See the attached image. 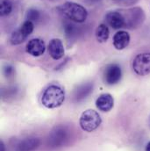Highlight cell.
<instances>
[{"instance_id":"1","label":"cell","mask_w":150,"mask_h":151,"mask_svg":"<svg viewBox=\"0 0 150 151\" xmlns=\"http://www.w3.org/2000/svg\"><path fill=\"white\" fill-rule=\"evenodd\" d=\"M65 100L64 90L56 84L48 86L43 92L41 97V104L48 108L54 109L61 106Z\"/></svg>"},{"instance_id":"23","label":"cell","mask_w":150,"mask_h":151,"mask_svg":"<svg viewBox=\"0 0 150 151\" xmlns=\"http://www.w3.org/2000/svg\"><path fill=\"white\" fill-rule=\"evenodd\" d=\"M146 151H150V142L147 144V146H146Z\"/></svg>"},{"instance_id":"4","label":"cell","mask_w":150,"mask_h":151,"mask_svg":"<svg viewBox=\"0 0 150 151\" xmlns=\"http://www.w3.org/2000/svg\"><path fill=\"white\" fill-rule=\"evenodd\" d=\"M132 67L135 74L145 76L150 74V52L137 55L133 63Z\"/></svg>"},{"instance_id":"17","label":"cell","mask_w":150,"mask_h":151,"mask_svg":"<svg viewBox=\"0 0 150 151\" xmlns=\"http://www.w3.org/2000/svg\"><path fill=\"white\" fill-rule=\"evenodd\" d=\"M34 28V25L32 21L30 20H26L20 27V28L19 29L20 31V33L27 39V37L33 33Z\"/></svg>"},{"instance_id":"19","label":"cell","mask_w":150,"mask_h":151,"mask_svg":"<svg viewBox=\"0 0 150 151\" xmlns=\"http://www.w3.org/2000/svg\"><path fill=\"white\" fill-rule=\"evenodd\" d=\"M40 18V13L38 10L35 9H30L28 10L27 13V19L30 20L32 22L34 21H38Z\"/></svg>"},{"instance_id":"21","label":"cell","mask_w":150,"mask_h":151,"mask_svg":"<svg viewBox=\"0 0 150 151\" xmlns=\"http://www.w3.org/2000/svg\"><path fill=\"white\" fill-rule=\"evenodd\" d=\"M0 151H5V146L2 141L0 142Z\"/></svg>"},{"instance_id":"3","label":"cell","mask_w":150,"mask_h":151,"mask_svg":"<svg viewBox=\"0 0 150 151\" xmlns=\"http://www.w3.org/2000/svg\"><path fill=\"white\" fill-rule=\"evenodd\" d=\"M101 123L102 119L99 113L93 109L85 110L81 114L79 119V125L81 128L87 133H91L97 130Z\"/></svg>"},{"instance_id":"18","label":"cell","mask_w":150,"mask_h":151,"mask_svg":"<svg viewBox=\"0 0 150 151\" xmlns=\"http://www.w3.org/2000/svg\"><path fill=\"white\" fill-rule=\"evenodd\" d=\"M26 40H27V38L25 37L20 33V31L18 29L17 31H15L11 34V35L10 37V42L11 45H19V44L23 43Z\"/></svg>"},{"instance_id":"10","label":"cell","mask_w":150,"mask_h":151,"mask_svg":"<svg viewBox=\"0 0 150 151\" xmlns=\"http://www.w3.org/2000/svg\"><path fill=\"white\" fill-rule=\"evenodd\" d=\"M96 106L99 111L103 113L110 112L114 106L113 97L109 93L101 94L96 100Z\"/></svg>"},{"instance_id":"11","label":"cell","mask_w":150,"mask_h":151,"mask_svg":"<svg viewBox=\"0 0 150 151\" xmlns=\"http://www.w3.org/2000/svg\"><path fill=\"white\" fill-rule=\"evenodd\" d=\"M40 145V141L36 137H28L21 140L16 145V151H34Z\"/></svg>"},{"instance_id":"7","label":"cell","mask_w":150,"mask_h":151,"mask_svg":"<svg viewBox=\"0 0 150 151\" xmlns=\"http://www.w3.org/2000/svg\"><path fill=\"white\" fill-rule=\"evenodd\" d=\"M26 50L29 55H31L34 57L40 56L45 53V50H46L45 42H44V40H42L41 39H39V38L32 39L27 42Z\"/></svg>"},{"instance_id":"16","label":"cell","mask_w":150,"mask_h":151,"mask_svg":"<svg viewBox=\"0 0 150 151\" xmlns=\"http://www.w3.org/2000/svg\"><path fill=\"white\" fill-rule=\"evenodd\" d=\"M13 9V4L11 0H1L0 3V15L1 17H5L11 14Z\"/></svg>"},{"instance_id":"5","label":"cell","mask_w":150,"mask_h":151,"mask_svg":"<svg viewBox=\"0 0 150 151\" xmlns=\"http://www.w3.org/2000/svg\"><path fill=\"white\" fill-rule=\"evenodd\" d=\"M69 138V131L62 126L56 127L49 134L48 143L53 148L62 147L65 144Z\"/></svg>"},{"instance_id":"13","label":"cell","mask_w":150,"mask_h":151,"mask_svg":"<svg viewBox=\"0 0 150 151\" xmlns=\"http://www.w3.org/2000/svg\"><path fill=\"white\" fill-rule=\"evenodd\" d=\"M130 35L126 31H118L113 36V46L118 50L125 49L130 43Z\"/></svg>"},{"instance_id":"6","label":"cell","mask_w":150,"mask_h":151,"mask_svg":"<svg viewBox=\"0 0 150 151\" xmlns=\"http://www.w3.org/2000/svg\"><path fill=\"white\" fill-rule=\"evenodd\" d=\"M122 77L121 68L118 64H109L104 70V80L106 83L114 85L118 83Z\"/></svg>"},{"instance_id":"9","label":"cell","mask_w":150,"mask_h":151,"mask_svg":"<svg viewBox=\"0 0 150 151\" xmlns=\"http://www.w3.org/2000/svg\"><path fill=\"white\" fill-rule=\"evenodd\" d=\"M48 52L54 60H60L63 57L65 50L63 43L60 39H53L48 44Z\"/></svg>"},{"instance_id":"20","label":"cell","mask_w":150,"mask_h":151,"mask_svg":"<svg viewBox=\"0 0 150 151\" xmlns=\"http://www.w3.org/2000/svg\"><path fill=\"white\" fill-rule=\"evenodd\" d=\"M3 72H4V75L5 76V77H11L12 76L14 75V73H15V70H14V68L11 65L6 64L4 67Z\"/></svg>"},{"instance_id":"22","label":"cell","mask_w":150,"mask_h":151,"mask_svg":"<svg viewBox=\"0 0 150 151\" xmlns=\"http://www.w3.org/2000/svg\"><path fill=\"white\" fill-rule=\"evenodd\" d=\"M85 2H87V3H89V4H94V3H97V2H98L99 0H84Z\"/></svg>"},{"instance_id":"14","label":"cell","mask_w":150,"mask_h":151,"mask_svg":"<svg viewBox=\"0 0 150 151\" xmlns=\"http://www.w3.org/2000/svg\"><path fill=\"white\" fill-rule=\"evenodd\" d=\"M109 35H110V31H109V28L106 25L101 24L97 27L96 38H97L98 42L104 43V42L107 41V40L109 39Z\"/></svg>"},{"instance_id":"8","label":"cell","mask_w":150,"mask_h":151,"mask_svg":"<svg viewBox=\"0 0 150 151\" xmlns=\"http://www.w3.org/2000/svg\"><path fill=\"white\" fill-rule=\"evenodd\" d=\"M106 19L109 26H111L113 29L118 30L126 27V19L123 13H121L120 12H117V11L110 12L106 14Z\"/></svg>"},{"instance_id":"12","label":"cell","mask_w":150,"mask_h":151,"mask_svg":"<svg viewBox=\"0 0 150 151\" xmlns=\"http://www.w3.org/2000/svg\"><path fill=\"white\" fill-rule=\"evenodd\" d=\"M93 91V83H84L80 84L74 91V100L75 102H80L85 99Z\"/></svg>"},{"instance_id":"15","label":"cell","mask_w":150,"mask_h":151,"mask_svg":"<svg viewBox=\"0 0 150 151\" xmlns=\"http://www.w3.org/2000/svg\"><path fill=\"white\" fill-rule=\"evenodd\" d=\"M64 31H65V36L69 41L74 40L75 38L78 35L77 27L72 23H67L64 26Z\"/></svg>"},{"instance_id":"2","label":"cell","mask_w":150,"mask_h":151,"mask_svg":"<svg viewBox=\"0 0 150 151\" xmlns=\"http://www.w3.org/2000/svg\"><path fill=\"white\" fill-rule=\"evenodd\" d=\"M60 12L70 20L75 23H83L88 17L86 9L74 2H66L59 7Z\"/></svg>"}]
</instances>
